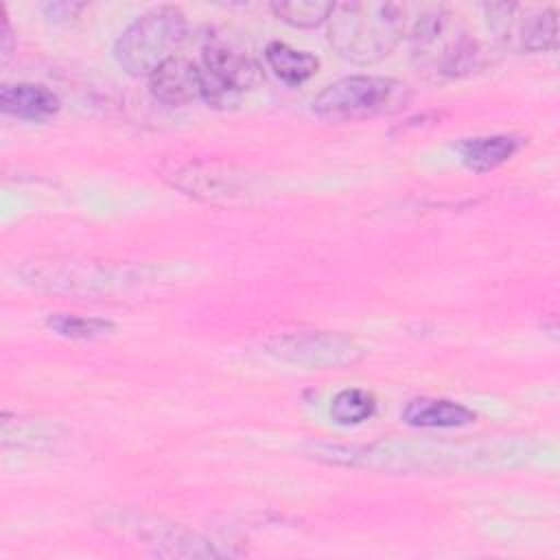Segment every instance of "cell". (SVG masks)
Returning <instances> with one entry per match:
<instances>
[{"mask_svg":"<svg viewBox=\"0 0 560 560\" xmlns=\"http://www.w3.org/2000/svg\"><path fill=\"white\" fill-rule=\"evenodd\" d=\"M162 177L182 192L203 201H241L254 195V177L225 162H173L162 166Z\"/></svg>","mask_w":560,"mask_h":560,"instance_id":"52a82bcc","label":"cell"},{"mask_svg":"<svg viewBox=\"0 0 560 560\" xmlns=\"http://www.w3.org/2000/svg\"><path fill=\"white\" fill-rule=\"evenodd\" d=\"M265 61L273 70V74L280 81H284L287 85H300V83L308 81L317 72V66H319L315 55H311L306 50H298L284 42L267 44Z\"/></svg>","mask_w":560,"mask_h":560,"instance_id":"5bb4252c","label":"cell"},{"mask_svg":"<svg viewBox=\"0 0 560 560\" xmlns=\"http://www.w3.org/2000/svg\"><path fill=\"white\" fill-rule=\"evenodd\" d=\"M22 278L48 291L68 293H109L118 287L133 284L138 278L120 267H109L92 260H31L22 269Z\"/></svg>","mask_w":560,"mask_h":560,"instance_id":"8992f818","label":"cell"},{"mask_svg":"<svg viewBox=\"0 0 560 560\" xmlns=\"http://www.w3.org/2000/svg\"><path fill=\"white\" fill-rule=\"evenodd\" d=\"M494 39L512 52H547L558 42V20L551 7L494 2L483 7Z\"/></svg>","mask_w":560,"mask_h":560,"instance_id":"5b68a950","label":"cell"},{"mask_svg":"<svg viewBox=\"0 0 560 560\" xmlns=\"http://www.w3.org/2000/svg\"><path fill=\"white\" fill-rule=\"evenodd\" d=\"M11 55V26L7 15H2V57L7 59Z\"/></svg>","mask_w":560,"mask_h":560,"instance_id":"d6986e66","label":"cell"},{"mask_svg":"<svg viewBox=\"0 0 560 560\" xmlns=\"http://www.w3.org/2000/svg\"><path fill=\"white\" fill-rule=\"evenodd\" d=\"M151 94L166 105H188L206 101L208 88L201 66L186 57H171L149 77Z\"/></svg>","mask_w":560,"mask_h":560,"instance_id":"30bf717a","label":"cell"},{"mask_svg":"<svg viewBox=\"0 0 560 560\" xmlns=\"http://www.w3.org/2000/svg\"><path fill=\"white\" fill-rule=\"evenodd\" d=\"M267 352L280 361L306 365L315 370L341 368L361 359V348L354 339L330 330H300L269 339Z\"/></svg>","mask_w":560,"mask_h":560,"instance_id":"ba28073f","label":"cell"},{"mask_svg":"<svg viewBox=\"0 0 560 560\" xmlns=\"http://www.w3.org/2000/svg\"><path fill=\"white\" fill-rule=\"evenodd\" d=\"M411 103V90L392 77L352 74L326 85L313 98V112L332 122L392 116Z\"/></svg>","mask_w":560,"mask_h":560,"instance_id":"3957f363","label":"cell"},{"mask_svg":"<svg viewBox=\"0 0 560 560\" xmlns=\"http://www.w3.org/2000/svg\"><path fill=\"white\" fill-rule=\"evenodd\" d=\"M199 66L208 88V103H223L260 83V66L254 57L245 48L219 37L208 39Z\"/></svg>","mask_w":560,"mask_h":560,"instance_id":"9c48e42d","label":"cell"},{"mask_svg":"<svg viewBox=\"0 0 560 560\" xmlns=\"http://www.w3.org/2000/svg\"><path fill=\"white\" fill-rule=\"evenodd\" d=\"M188 22L177 7H155L138 15L116 39L114 57L131 77H151L164 61L175 57L186 39Z\"/></svg>","mask_w":560,"mask_h":560,"instance_id":"277c9868","label":"cell"},{"mask_svg":"<svg viewBox=\"0 0 560 560\" xmlns=\"http://www.w3.org/2000/svg\"><path fill=\"white\" fill-rule=\"evenodd\" d=\"M400 418L418 429H457L475 422V411L455 400L420 396L405 405Z\"/></svg>","mask_w":560,"mask_h":560,"instance_id":"8fae6325","label":"cell"},{"mask_svg":"<svg viewBox=\"0 0 560 560\" xmlns=\"http://www.w3.org/2000/svg\"><path fill=\"white\" fill-rule=\"evenodd\" d=\"M48 328L70 339H101L114 330V324L98 317H81L68 313H55L48 317Z\"/></svg>","mask_w":560,"mask_h":560,"instance_id":"e0dca14e","label":"cell"},{"mask_svg":"<svg viewBox=\"0 0 560 560\" xmlns=\"http://www.w3.org/2000/svg\"><path fill=\"white\" fill-rule=\"evenodd\" d=\"M271 11L284 24L298 28H313L326 24L332 2H317V0H289V2H273Z\"/></svg>","mask_w":560,"mask_h":560,"instance_id":"2e32d148","label":"cell"},{"mask_svg":"<svg viewBox=\"0 0 560 560\" xmlns=\"http://www.w3.org/2000/svg\"><path fill=\"white\" fill-rule=\"evenodd\" d=\"M413 4L400 2H341L326 20L330 46L346 61L370 66L385 59L411 24Z\"/></svg>","mask_w":560,"mask_h":560,"instance_id":"6da1fadb","label":"cell"},{"mask_svg":"<svg viewBox=\"0 0 560 560\" xmlns=\"http://www.w3.org/2000/svg\"><path fill=\"white\" fill-rule=\"evenodd\" d=\"M42 9L52 22H66L70 18H77V13L83 9V4H79V2H52V4H42Z\"/></svg>","mask_w":560,"mask_h":560,"instance_id":"ac0fdd59","label":"cell"},{"mask_svg":"<svg viewBox=\"0 0 560 560\" xmlns=\"http://www.w3.org/2000/svg\"><path fill=\"white\" fill-rule=\"evenodd\" d=\"M0 107L4 114L24 120H46L59 112V98L39 83L2 85Z\"/></svg>","mask_w":560,"mask_h":560,"instance_id":"7c38bea8","label":"cell"},{"mask_svg":"<svg viewBox=\"0 0 560 560\" xmlns=\"http://www.w3.org/2000/svg\"><path fill=\"white\" fill-rule=\"evenodd\" d=\"M376 409L374 396L368 394L365 389L359 387H348L335 394L332 402H330V418L337 424H361L368 418H372Z\"/></svg>","mask_w":560,"mask_h":560,"instance_id":"9a60e30c","label":"cell"},{"mask_svg":"<svg viewBox=\"0 0 560 560\" xmlns=\"http://www.w3.org/2000/svg\"><path fill=\"white\" fill-rule=\"evenodd\" d=\"M523 147V138L518 136H477V138H466L457 144L462 162L475 171V173H486L503 162H508L518 149Z\"/></svg>","mask_w":560,"mask_h":560,"instance_id":"4fadbf2b","label":"cell"},{"mask_svg":"<svg viewBox=\"0 0 560 560\" xmlns=\"http://www.w3.org/2000/svg\"><path fill=\"white\" fill-rule=\"evenodd\" d=\"M407 37L418 72L429 79H457L483 66L481 44L446 7H416Z\"/></svg>","mask_w":560,"mask_h":560,"instance_id":"7a4b0ae2","label":"cell"}]
</instances>
